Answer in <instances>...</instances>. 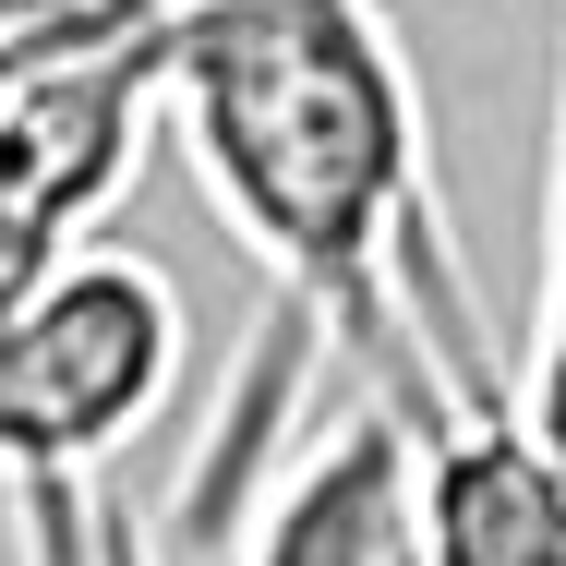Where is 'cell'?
Returning a JSON list of instances; mask_svg holds the SVG:
<instances>
[{"label":"cell","instance_id":"1","mask_svg":"<svg viewBox=\"0 0 566 566\" xmlns=\"http://www.w3.org/2000/svg\"><path fill=\"white\" fill-rule=\"evenodd\" d=\"M169 133L265 265L277 326L374 361L398 434L458 398H506V361L434 206L422 85L374 0H181Z\"/></svg>","mask_w":566,"mask_h":566},{"label":"cell","instance_id":"2","mask_svg":"<svg viewBox=\"0 0 566 566\" xmlns=\"http://www.w3.org/2000/svg\"><path fill=\"white\" fill-rule=\"evenodd\" d=\"M169 12L181 0H73L0 49V314L85 253L169 120Z\"/></svg>","mask_w":566,"mask_h":566},{"label":"cell","instance_id":"3","mask_svg":"<svg viewBox=\"0 0 566 566\" xmlns=\"http://www.w3.org/2000/svg\"><path fill=\"white\" fill-rule=\"evenodd\" d=\"M181 386V290L85 241L0 314V482H97Z\"/></svg>","mask_w":566,"mask_h":566},{"label":"cell","instance_id":"4","mask_svg":"<svg viewBox=\"0 0 566 566\" xmlns=\"http://www.w3.org/2000/svg\"><path fill=\"white\" fill-rule=\"evenodd\" d=\"M410 543L422 566H566V458L518 398H458L410 434Z\"/></svg>","mask_w":566,"mask_h":566},{"label":"cell","instance_id":"5","mask_svg":"<svg viewBox=\"0 0 566 566\" xmlns=\"http://www.w3.org/2000/svg\"><path fill=\"white\" fill-rule=\"evenodd\" d=\"M241 566H422V543H410V434L386 410H349L338 434H314L253 494Z\"/></svg>","mask_w":566,"mask_h":566},{"label":"cell","instance_id":"6","mask_svg":"<svg viewBox=\"0 0 566 566\" xmlns=\"http://www.w3.org/2000/svg\"><path fill=\"white\" fill-rule=\"evenodd\" d=\"M518 422L566 458V73H555V206H543V314H531V374H506Z\"/></svg>","mask_w":566,"mask_h":566},{"label":"cell","instance_id":"7","mask_svg":"<svg viewBox=\"0 0 566 566\" xmlns=\"http://www.w3.org/2000/svg\"><path fill=\"white\" fill-rule=\"evenodd\" d=\"M61 12H73V0H0V49H12V36H36V24H61Z\"/></svg>","mask_w":566,"mask_h":566}]
</instances>
